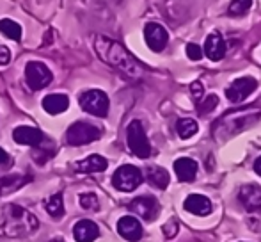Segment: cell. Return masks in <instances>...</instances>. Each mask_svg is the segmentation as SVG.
I'll return each mask as SVG.
<instances>
[{"instance_id":"1","label":"cell","mask_w":261,"mask_h":242,"mask_svg":"<svg viewBox=\"0 0 261 242\" xmlns=\"http://www.w3.org/2000/svg\"><path fill=\"white\" fill-rule=\"evenodd\" d=\"M94 50L101 61L116 68L123 75L130 77V79H141L144 75L142 64L121 43L114 41L107 36H96L94 38Z\"/></svg>"},{"instance_id":"2","label":"cell","mask_w":261,"mask_h":242,"mask_svg":"<svg viewBox=\"0 0 261 242\" xmlns=\"http://www.w3.org/2000/svg\"><path fill=\"white\" fill-rule=\"evenodd\" d=\"M39 221L34 214L18 205H6L0 210V232L7 237H27L34 233Z\"/></svg>"},{"instance_id":"3","label":"cell","mask_w":261,"mask_h":242,"mask_svg":"<svg viewBox=\"0 0 261 242\" xmlns=\"http://www.w3.org/2000/svg\"><path fill=\"white\" fill-rule=\"evenodd\" d=\"M261 112L252 109H242L238 112H227L224 118H220L213 127V135L217 141H226L231 135L240 134L247 127H252L259 119Z\"/></svg>"},{"instance_id":"4","label":"cell","mask_w":261,"mask_h":242,"mask_svg":"<svg viewBox=\"0 0 261 242\" xmlns=\"http://www.w3.org/2000/svg\"><path fill=\"white\" fill-rule=\"evenodd\" d=\"M126 142L130 152L139 159H148L151 155V144L148 141V135L139 119H134L126 128Z\"/></svg>"},{"instance_id":"5","label":"cell","mask_w":261,"mask_h":242,"mask_svg":"<svg viewBox=\"0 0 261 242\" xmlns=\"http://www.w3.org/2000/svg\"><path fill=\"white\" fill-rule=\"evenodd\" d=\"M101 137V130L98 127L91 123H86V121H76L66 132V141L71 146H84L89 144V142H94Z\"/></svg>"},{"instance_id":"6","label":"cell","mask_w":261,"mask_h":242,"mask_svg":"<svg viewBox=\"0 0 261 242\" xmlns=\"http://www.w3.org/2000/svg\"><path fill=\"white\" fill-rule=\"evenodd\" d=\"M144 180V175L139 167L132 166V164H124V166L117 167L116 173L112 177V183L117 190L121 192H132L135 190Z\"/></svg>"},{"instance_id":"7","label":"cell","mask_w":261,"mask_h":242,"mask_svg":"<svg viewBox=\"0 0 261 242\" xmlns=\"http://www.w3.org/2000/svg\"><path fill=\"white\" fill-rule=\"evenodd\" d=\"M80 107L86 112H89V114L96 116V118H105L109 114L110 102L103 91L91 89L82 93V96H80Z\"/></svg>"},{"instance_id":"8","label":"cell","mask_w":261,"mask_h":242,"mask_svg":"<svg viewBox=\"0 0 261 242\" xmlns=\"http://www.w3.org/2000/svg\"><path fill=\"white\" fill-rule=\"evenodd\" d=\"M25 80H27V86L31 87V89L39 91L52 82V71H50L48 66L43 64V62L31 61L25 66Z\"/></svg>"},{"instance_id":"9","label":"cell","mask_w":261,"mask_h":242,"mask_svg":"<svg viewBox=\"0 0 261 242\" xmlns=\"http://www.w3.org/2000/svg\"><path fill=\"white\" fill-rule=\"evenodd\" d=\"M256 87H258L256 79H252V77H242V79H237L227 87L226 96H227V100L233 102V104H240V102H244L245 98L254 93Z\"/></svg>"},{"instance_id":"10","label":"cell","mask_w":261,"mask_h":242,"mask_svg":"<svg viewBox=\"0 0 261 242\" xmlns=\"http://www.w3.org/2000/svg\"><path fill=\"white\" fill-rule=\"evenodd\" d=\"M128 208H130V212H134L139 217L144 219V221H155L158 217V212H160V205L153 196L135 198V200L130 201Z\"/></svg>"},{"instance_id":"11","label":"cell","mask_w":261,"mask_h":242,"mask_svg":"<svg viewBox=\"0 0 261 242\" xmlns=\"http://www.w3.org/2000/svg\"><path fill=\"white\" fill-rule=\"evenodd\" d=\"M144 39L153 52H162L169 43V34L160 23L151 21L144 27Z\"/></svg>"},{"instance_id":"12","label":"cell","mask_w":261,"mask_h":242,"mask_svg":"<svg viewBox=\"0 0 261 242\" xmlns=\"http://www.w3.org/2000/svg\"><path fill=\"white\" fill-rule=\"evenodd\" d=\"M117 233H119L123 239H126L130 242H137V240H141L144 230H142V225L139 223L137 217H134V215H124V217H121L119 221H117Z\"/></svg>"},{"instance_id":"13","label":"cell","mask_w":261,"mask_h":242,"mask_svg":"<svg viewBox=\"0 0 261 242\" xmlns=\"http://www.w3.org/2000/svg\"><path fill=\"white\" fill-rule=\"evenodd\" d=\"M13 139L18 142V144L23 146H32V148H38V146L43 144L45 141V135L39 128L34 127H18L13 130Z\"/></svg>"},{"instance_id":"14","label":"cell","mask_w":261,"mask_h":242,"mask_svg":"<svg viewBox=\"0 0 261 242\" xmlns=\"http://www.w3.org/2000/svg\"><path fill=\"white\" fill-rule=\"evenodd\" d=\"M238 200L249 212L261 210V187L258 183H247L238 192Z\"/></svg>"},{"instance_id":"15","label":"cell","mask_w":261,"mask_h":242,"mask_svg":"<svg viewBox=\"0 0 261 242\" xmlns=\"http://www.w3.org/2000/svg\"><path fill=\"white\" fill-rule=\"evenodd\" d=\"M204 54L208 59L212 61H220L226 56V39L222 38L220 32H212L204 41Z\"/></svg>"},{"instance_id":"16","label":"cell","mask_w":261,"mask_h":242,"mask_svg":"<svg viewBox=\"0 0 261 242\" xmlns=\"http://www.w3.org/2000/svg\"><path fill=\"white\" fill-rule=\"evenodd\" d=\"M73 235H75L76 242H94L100 237V228H98V225L94 221L82 219L73 228Z\"/></svg>"},{"instance_id":"17","label":"cell","mask_w":261,"mask_h":242,"mask_svg":"<svg viewBox=\"0 0 261 242\" xmlns=\"http://www.w3.org/2000/svg\"><path fill=\"white\" fill-rule=\"evenodd\" d=\"M183 207H185L187 212H190L194 215H201V217L212 214V201L206 196H203V194H190V196H187Z\"/></svg>"},{"instance_id":"18","label":"cell","mask_w":261,"mask_h":242,"mask_svg":"<svg viewBox=\"0 0 261 242\" xmlns=\"http://www.w3.org/2000/svg\"><path fill=\"white\" fill-rule=\"evenodd\" d=\"M109 162H107L105 157L101 155H89L87 159L79 160V162L73 164V170L76 173H101L107 170Z\"/></svg>"},{"instance_id":"19","label":"cell","mask_w":261,"mask_h":242,"mask_svg":"<svg viewBox=\"0 0 261 242\" xmlns=\"http://www.w3.org/2000/svg\"><path fill=\"white\" fill-rule=\"evenodd\" d=\"M174 173L179 182H192L197 177V162L189 157H181L174 162Z\"/></svg>"},{"instance_id":"20","label":"cell","mask_w":261,"mask_h":242,"mask_svg":"<svg viewBox=\"0 0 261 242\" xmlns=\"http://www.w3.org/2000/svg\"><path fill=\"white\" fill-rule=\"evenodd\" d=\"M69 107V98L66 94H48V96L43 98V109H45L48 114H61V112L68 111Z\"/></svg>"},{"instance_id":"21","label":"cell","mask_w":261,"mask_h":242,"mask_svg":"<svg viewBox=\"0 0 261 242\" xmlns=\"http://www.w3.org/2000/svg\"><path fill=\"white\" fill-rule=\"evenodd\" d=\"M146 180L149 182V185L156 187V189H167L169 185V173L160 166H151L146 170Z\"/></svg>"},{"instance_id":"22","label":"cell","mask_w":261,"mask_h":242,"mask_svg":"<svg viewBox=\"0 0 261 242\" xmlns=\"http://www.w3.org/2000/svg\"><path fill=\"white\" fill-rule=\"evenodd\" d=\"M29 182V177H20V175H13V177L0 178V196L9 194L18 190L20 187H23Z\"/></svg>"},{"instance_id":"23","label":"cell","mask_w":261,"mask_h":242,"mask_svg":"<svg viewBox=\"0 0 261 242\" xmlns=\"http://www.w3.org/2000/svg\"><path fill=\"white\" fill-rule=\"evenodd\" d=\"M45 210L54 219H61L64 215V201H62L61 194H54L45 201Z\"/></svg>"},{"instance_id":"24","label":"cell","mask_w":261,"mask_h":242,"mask_svg":"<svg viewBox=\"0 0 261 242\" xmlns=\"http://www.w3.org/2000/svg\"><path fill=\"white\" fill-rule=\"evenodd\" d=\"M197 130H199L197 121H194L190 118H181L176 123V132H178V135L181 139H190L192 135L197 134Z\"/></svg>"},{"instance_id":"25","label":"cell","mask_w":261,"mask_h":242,"mask_svg":"<svg viewBox=\"0 0 261 242\" xmlns=\"http://www.w3.org/2000/svg\"><path fill=\"white\" fill-rule=\"evenodd\" d=\"M0 32H2L4 36H7L9 39H13V41H20V39H21L20 23L9 20V18H4V20H0Z\"/></svg>"},{"instance_id":"26","label":"cell","mask_w":261,"mask_h":242,"mask_svg":"<svg viewBox=\"0 0 261 242\" xmlns=\"http://www.w3.org/2000/svg\"><path fill=\"white\" fill-rule=\"evenodd\" d=\"M217 105H219V96H217V94H208V96L201 98V100L197 102V112H199L201 116H206L217 107Z\"/></svg>"},{"instance_id":"27","label":"cell","mask_w":261,"mask_h":242,"mask_svg":"<svg viewBox=\"0 0 261 242\" xmlns=\"http://www.w3.org/2000/svg\"><path fill=\"white\" fill-rule=\"evenodd\" d=\"M251 7H252V0H231L227 11H229L231 16H242V14L247 13Z\"/></svg>"},{"instance_id":"28","label":"cell","mask_w":261,"mask_h":242,"mask_svg":"<svg viewBox=\"0 0 261 242\" xmlns=\"http://www.w3.org/2000/svg\"><path fill=\"white\" fill-rule=\"evenodd\" d=\"M80 207L86 208V210L96 212L100 208V200L94 192H84L80 194Z\"/></svg>"},{"instance_id":"29","label":"cell","mask_w":261,"mask_h":242,"mask_svg":"<svg viewBox=\"0 0 261 242\" xmlns=\"http://www.w3.org/2000/svg\"><path fill=\"white\" fill-rule=\"evenodd\" d=\"M187 56L192 61H201L203 59V49L199 45H196V43H189L187 45Z\"/></svg>"},{"instance_id":"30","label":"cell","mask_w":261,"mask_h":242,"mask_svg":"<svg viewBox=\"0 0 261 242\" xmlns=\"http://www.w3.org/2000/svg\"><path fill=\"white\" fill-rule=\"evenodd\" d=\"M178 230H179V226H178V223H176V219H171L167 225L162 226V232H164L165 239H174Z\"/></svg>"},{"instance_id":"31","label":"cell","mask_w":261,"mask_h":242,"mask_svg":"<svg viewBox=\"0 0 261 242\" xmlns=\"http://www.w3.org/2000/svg\"><path fill=\"white\" fill-rule=\"evenodd\" d=\"M190 93H192L194 100H196V104L201 100V98L204 96V89H203V84L201 82H194L192 86H190Z\"/></svg>"},{"instance_id":"32","label":"cell","mask_w":261,"mask_h":242,"mask_svg":"<svg viewBox=\"0 0 261 242\" xmlns=\"http://www.w3.org/2000/svg\"><path fill=\"white\" fill-rule=\"evenodd\" d=\"M11 62V52L7 46H2L0 45V66H6Z\"/></svg>"},{"instance_id":"33","label":"cell","mask_w":261,"mask_h":242,"mask_svg":"<svg viewBox=\"0 0 261 242\" xmlns=\"http://www.w3.org/2000/svg\"><path fill=\"white\" fill-rule=\"evenodd\" d=\"M254 171H256V175H259V177H261V157H258V159H256V162H254Z\"/></svg>"},{"instance_id":"34","label":"cell","mask_w":261,"mask_h":242,"mask_svg":"<svg viewBox=\"0 0 261 242\" xmlns=\"http://www.w3.org/2000/svg\"><path fill=\"white\" fill-rule=\"evenodd\" d=\"M7 159H9V157H7V153L4 152L2 148H0V164H4V162H7Z\"/></svg>"},{"instance_id":"35","label":"cell","mask_w":261,"mask_h":242,"mask_svg":"<svg viewBox=\"0 0 261 242\" xmlns=\"http://www.w3.org/2000/svg\"><path fill=\"white\" fill-rule=\"evenodd\" d=\"M50 242H64V240H62L61 237H57V239H52V240H50Z\"/></svg>"}]
</instances>
